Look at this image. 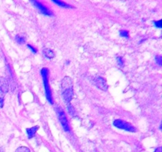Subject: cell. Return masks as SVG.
<instances>
[{"instance_id":"cell-1","label":"cell","mask_w":162,"mask_h":152,"mask_svg":"<svg viewBox=\"0 0 162 152\" xmlns=\"http://www.w3.org/2000/svg\"><path fill=\"white\" fill-rule=\"evenodd\" d=\"M62 97L66 105L70 104V102L74 98V86L73 81L69 76H65L61 82Z\"/></svg>"},{"instance_id":"cell-2","label":"cell","mask_w":162,"mask_h":152,"mask_svg":"<svg viewBox=\"0 0 162 152\" xmlns=\"http://www.w3.org/2000/svg\"><path fill=\"white\" fill-rule=\"evenodd\" d=\"M40 74L42 76L43 79V84H44V91H45V96H46L47 100L50 103L51 105H53V98H52V91H51L50 85H49V79H48V76H49V70L47 67H43L40 71Z\"/></svg>"},{"instance_id":"cell-3","label":"cell","mask_w":162,"mask_h":152,"mask_svg":"<svg viewBox=\"0 0 162 152\" xmlns=\"http://www.w3.org/2000/svg\"><path fill=\"white\" fill-rule=\"evenodd\" d=\"M113 125H114L116 128H119V129H122V130L126 131V132H136V128H134L132 124H130V123L127 122V121H124V120H120V119L115 120L114 121H113Z\"/></svg>"},{"instance_id":"cell-4","label":"cell","mask_w":162,"mask_h":152,"mask_svg":"<svg viewBox=\"0 0 162 152\" xmlns=\"http://www.w3.org/2000/svg\"><path fill=\"white\" fill-rule=\"evenodd\" d=\"M57 113H58V117L59 120V122L62 125L63 130L66 132H69L70 131V125H69L68 120L66 117V115L62 109H57Z\"/></svg>"},{"instance_id":"cell-5","label":"cell","mask_w":162,"mask_h":152,"mask_svg":"<svg viewBox=\"0 0 162 152\" xmlns=\"http://www.w3.org/2000/svg\"><path fill=\"white\" fill-rule=\"evenodd\" d=\"M30 2L33 5L34 7H36V8L40 11V14H44L45 16H53V13H52L48 7H46L43 3H41V2H39V1L32 0V1H30Z\"/></svg>"},{"instance_id":"cell-6","label":"cell","mask_w":162,"mask_h":152,"mask_svg":"<svg viewBox=\"0 0 162 152\" xmlns=\"http://www.w3.org/2000/svg\"><path fill=\"white\" fill-rule=\"evenodd\" d=\"M9 86L7 82H2L0 85V108H2L4 105L5 94L8 92Z\"/></svg>"},{"instance_id":"cell-7","label":"cell","mask_w":162,"mask_h":152,"mask_svg":"<svg viewBox=\"0 0 162 152\" xmlns=\"http://www.w3.org/2000/svg\"><path fill=\"white\" fill-rule=\"evenodd\" d=\"M94 84L96 85V86L97 88L100 89V90H108V84H107V82L105 80V78H103V77H97L94 79Z\"/></svg>"},{"instance_id":"cell-8","label":"cell","mask_w":162,"mask_h":152,"mask_svg":"<svg viewBox=\"0 0 162 152\" xmlns=\"http://www.w3.org/2000/svg\"><path fill=\"white\" fill-rule=\"evenodd\" d=\"M38 129L39 126H33L32 127V128H27V129H26V134H27L28 138L29 139V140L34 138L36 134V132L38 131Z\"/></svg>"},{"instance_id":"cell-9","label":"cell","mask_w":162,"mask_h":152,"mask_svg":"<svg viewBox=\"0 0 162 152\" xmlns=\"http://www.w3.org/2000/svg\"><path fill=\"white\" fill-rule=\"evenodd\" d=\"M52 2L55 3L56 5H57L59 7H62V8H66V9H73L74 6H72L71 5L68 4L65 2H62V1H60V0H52Z\"/></svg>"},{"instance_id":"cell-10","label":"cell","mask_w":162,"mask_h":152,"mask_svg":"<svg viewBox=\"0 0 162 152\" xmlns=\"http://www.w3.org/2000/svg\"><path fill=\"white\" fill-rule=\"evenodd\" d=\"M43 55L45 58L49 59V60H52L55 57V53L54 52L50 49V48H44L43 50Z\"/></svg>"},{"instance_id":"cell-11","label":"cell","mask_w":162,"mask_h":152,"mask_svg":"<svg viewBox=\"0 0 162 152\" xmlns=\"http://www.w3.org/2000/svg\"><path fill=\"white\" fill-rule=\"evenodd\" d=\"M15 40H16L17 43L19 44H23L25 43V38L24 36L19 35V34L16 35V36H15Z\"/></svg>"},{"instance_id":"cell-12","label":"cell","mask_w":162,"mask_h":152,"mask_svg":"<svg viewBox=\"0 0 162 152\" xmlns=\"http://www.w3.org/2000/svg\"><path fill=\"white\" fill-rule=\"evenodd\" d=\"M67 110H68L69 114H70L71 116H74L75 115V110H74V107L71 104L67 105Z\"/></svg>"},{"instance_id":"cell-13","label":"cell","mask_w":162,"mask_h":152,"mask_svg":"<svg viewBox=\"0 0 162 152\" xmlns=\"http://www.w3.org/2000/svg\"><path fill=\"white\" fill-rule=\"evenodd\" d=\"M120 36L121 37L124 38H129V32L127 30H120Z\"/></svg>"},{"instance_id":"cell-14","label":"cell","mask_w":162,"mask_h":152,"mask_svg":"<svg viewBox=\"0 0 162 152\" xmlns=\"http://www.w3.org/2000/svg\"><path fill=\"white\" fill-rule=\"evenodd\" d=\"M15 152H30L29 148L27 147H19L15 150Z\"/></svg>"},{"instance_id":"cell-15","label":"cell","mask_w":162,"mask_h":152,"mask_svg":"<svg viewBox=\"0 0 162 152\" xmlns=\"http://www.w3.org/2000/svg\"><path fill=\"white\" fill-rule=\"evenodd\" d=\"M116 61H117V64H118L120 67H123L124 65V61L123 57L121 56H117L116 57Z\"/></svg>"},{"instance_id":"cell-16","label":"cell","mask_w":162,"mask_h":152,"mask_svg":"<svg viewBox=\"0 0 162 152\" xmlns=\"http://www.w3.org/2000/svg\"><path fill=\"white\" fill-rule=\"evenodd\" d=\"M153 23H154V26L155 27H157V28L158 29H161L162 28V25H161V20H158V21H154L153 22Z\"/></svg>"},{"instance_id":"cell-17","label":"cell","mask_w":162,"mask_h":152,"mask_svg":"<svg viewBox=\"0 0 162 152\" xmlns=\"http://www.w3.org/2000/svg\"><path fill=\"white\" fill-rule=\"evenodd\" d=\"M27 47H28L29 49V50L31 51V52H32V53H34V54H36V52H37V49H36V48H35V47L32 46V44H27Z\"/></svg>"},{"instance_id":"cell-18","label":"cell","mask_w":162,"mask_h":152,"mask_svg":"<svg viewBox=\"0 0 162 152\" xmlns=\"http://www.w3.org/2000/svg\"><path fill=\"white\" fill-rule=\"evenodd\" d=\"M155 60H156V63L159 65V66H161L162 65V57L160 56H157L155 57Z\"/></svg>"},{"instance_id":"cell-19","label":"cell","mask_w":162,"mask_h":152,"mask_svg":"<svg viewBox=\"0 0 162 152\" xmlns=\"http://www.w3.org/2000/svg\"><path fill=\"white\" fill-rule=\"evenodd\" d=\"M154 152H161V147H158Z\"/></svg>"},{"instance_id":"cell-20","label":"cell","mask_w":162,"mask_h":152,"mask_svg":"<svg viewBox=\"0 0 162 152\" xmlns=\"http://www.w3.org/2000/svg\"><path fill=\"white\" fill-rule=\"evenodd\" d=\"M0 152H4V150H2V149H0Z\"/></svg>"}]
</instances>
